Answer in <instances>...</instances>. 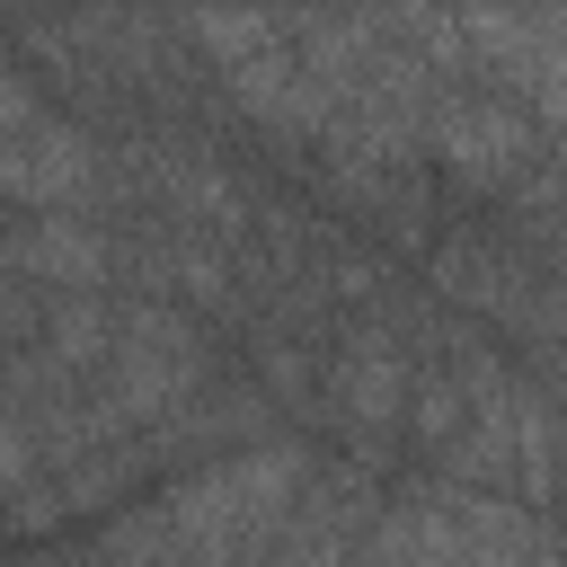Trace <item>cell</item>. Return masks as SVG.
Wrapping results in <instances>:
<instances>
[{
  "instance_id": "1",
  "label": "cell",
  "mask_w": 567,
  "mask_h": 567,
  "mask_svg": "<svg viewBox=\"0 0 567 567\" xmlns=\"http://www.w3.org/2000/svg\"><path fill=\"white\" fill-rule=\"evenodd\" d=\"M301 487H310V461H301L292 443L221 452V461L195 470L177 496H159L151 523H124V532L106 540V558H115V567H248V558L284 532V514H292Z\"/></svg>"
},
{
  "instance_id": "2",
  "label": "cell",
  "mask_w": 567,
  "mask_h": 567,
  "mask_svg": "<svg viewBox=\"0 0 567 567\" xmlns=\"http://www.w3.org/2000/svg\"><path fill=\"white\" fill-rule=\"evenodd\" d=\"M425 159L443 177H461L470 195L523 186V168L540 159V115L532 106H505L496 89H443L425 106Z\"/></svg>"
},
{
  "instance_id": "3",
  "label": "cell",
  "mask_w": 567,
  "mask_h": 567,
  "mask_svg": "<svg viewBox=\"0 0 567 567\" xmlns=\"http://www.w3.org/2000/svg\"><path fill=\"white\" fill-rule=\"evenodd\" d=\"M89 168H97V151H89V133L71 124V106L53 115V106L35 97V71H18V80H9V151H0L9 195H18L27 213H71V204L89 195Z\"/></svg>"
},
{
  "instance_id": "4",
  "label": "cell",
  "mask_w": 567,
  "mask_h": 567,
  "mask_svg": "<svg viewBox=\"0 0 567 567\" xmlns=\"http://www.w3.org/2000/svg\"><path fill=\"white\" fill-rule=\"evenodd\" d=\"M328 408L346 416V434H363V452H390L408 408H416V372L399 363V337L390 328H354L328 363Z\"/></svg>"
},
{
  "instance_id": "5",
  "label": "cell",
  "mask_w": 567,
  "mask_h": 567,
  "mask_svg": "<svg viewBox=\"0 0 567 567\" xmlns=\"http://www.w3.org/2000/svg\"><path fill=\"white\" fill-rule=\"evenodd\" d=\"M9 275H27L44 292H97L115 275V239L89 213H27L9 239Z\"/></svg>"
},
{
  "instance_id": "6",
  "label": "cell",
  "mask_w": 567,
  "mask_h": 567,
  "mask_svg": "<svg viewBox=\"0 0 567 567\" xmlns=\"http://www.w3.org/2000/svg\"><path fill=\"white\" fill-rule=\"evenodd\" d=\"M558 177H567V168H558Z\"/></svg>"
}]
</instances>
